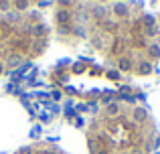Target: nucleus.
Here are the masks:
<instances>
[{
	"label": "nucleus",
	"mask_w": 160,
	"mask_h": 154,
	"mask_svg": "<svg viewBox=\"0 0 160 154\" xmlns=\"http://www.w3.org/2000/svg\"><path fill=\"white\" fill-rule=\"evenodd\" d=\"M49 41L51 28L41 12H0V77L39 59Z\"/></svg>",
	"instance_id": "1"
},
{
	"label": "nucleus",
	"mask_w": 160,
	"mask_h": 154,
	"mask_svg": "<svg viewBox=\"0 0 160 154\" xmlns=\"http://www.w3.org/2000/svg\"><path fill=\"white\" fill-rule=\"evenodd\" d=\"M12 154H67V152H63L61 148L53 146V144L37 142V144H28V146L20 148V150H16V152H12Z\"/></svg>",
	"instance_id": "2"
},
{
	"label": "nucleus",
	"mask_w": 160,
	"mask_h": 154,
	"mask_svg": "<svg viewBox=\"0 0 160 154\" xmlns=\"http://www.w3.org/2000/svg\"><path fill=\"white\" fill-rule=\"evenodd\" d=\"M146 57L152 63V59H160V43H150L148 51H146Z\"/></svg>",
	"instance_id": "3"
},
{
	"label": "nucleus",
	"mask_w": 160,
	"mask_h": 154,
	"mask_svg": "<svg viewBox=\"0 0 160 154\" xmlns=\"http://www.w3.org/2000/svg\"><path fill=\"white\" fill-rule=\"evenodd\" d=\"M152 63H150V61H142L140 65H138V73H140V75H150V73H152Z\"/></svg>",
	"instance_id": "4"
}]
</instances>
